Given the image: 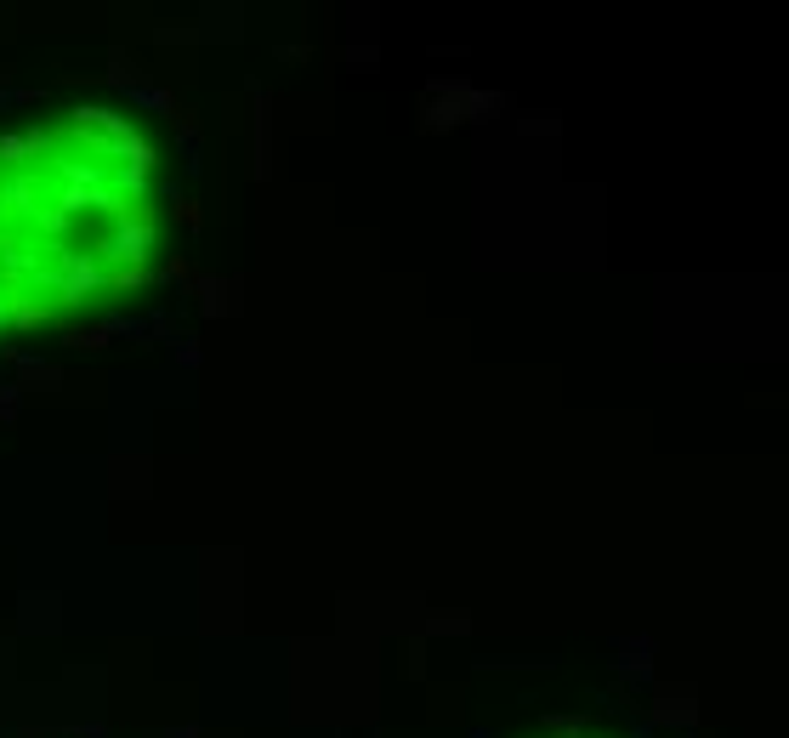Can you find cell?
I'll use <instances>...</instances> for the list:
<instances>
[{"label": "cell", "instance_id": "7a4b0ae2", "mask_svg": "<svg viewBox=\"0 0 789 738\" xmlns=\"http://www.w3.org/2000/svg\"><path fill=\"white\" fill-rule=\"evenodd\" d=\"M551 738H602V733H551Z\"/></svg>", "mask_w": 789, "mask_h": 738}, {"label": "cell", "instance_id": "6da1fadb", "mask_svg": "<svg viewBox=\"0 0 789 738\" xmlns=\"http://www.w3.org/2000/svg\"><path fill=\"white\" fill-rule=\"evenodd\" d=\"M159 262V148L131 114L74 103L0 131V341L69 330Z\"/></svg>", "mask_w": 789, "mask_h": 738}]
</instances>
